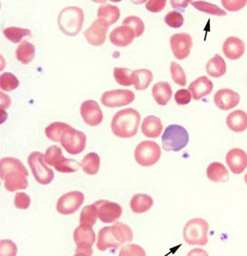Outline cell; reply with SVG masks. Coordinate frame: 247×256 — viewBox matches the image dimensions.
Listing matches in <instances>:
<instances>
[{"mask_svg": "<svg viewBox=\"0 0 247 256\" xmlns=\"http://www.w3.org/2000/svg\"><path fill=\"white\" fill-rule=\"evenodd\" d=\"M123 26H128L131 30H133L134 32L136 33V38L141 36L144 31V24L143 21L140 18L136 16H128L124 20Z\"/></svg>", "mask_w": 247, "mask_h": 256, "instance_id": "f35d334b", "label": "cell"}, {"mask_svg": "<svg viewBox=\"0 0 247 256\" xmlns=\"http://www.w3.org/2000/svg\"><path fill=\"white\" fill-rule=\"evenodd\" d=\"M226 164L234 174H240L247 168V154L240 148H234L226 154Z\"/></svg>", "mask_w": 247, "mask_h": 256, "instance_id": "ac0fdd59", "label": "cell"}, {"mask_svg": "<svg viewBox=\"0 0 247 256\" xmlns=\"http://www.w3.org/2000/svg\"><path fill=\"white\" fill-rule=\"evenodd\" d=\"M98 217V212L94 204L86 206L83 208L80 214V224L93 227L96 222Z\"/></svg>", "mask_w": 247, "mask_h": 256, "instance_id": "e575fe53", "label": "cell"}, {"mask_svg": "<svg viewBox=\"0 0 247 256\" xmlns=\"http://www.w3.org/2000/svg\"><path fill=\"white\" fill-rule=\"evenodd\" d=\"M0 176L10 192L25 190L28 186V172L23 162L14 158H4L0 161Z\"/></svg>", "mask_w": 247, "mask_h": 256, "instance_id": "6da1fadb", "label": "cell"}, {"mask_svg": "<svg viewBox=\"0 0 247 256\" xmlns=\"http://www.w3.org/2000/svg\"><path fill=\"white\" fill-rule=\"evenodd\" d=\"M152 94L156 102L160 106H166L172 98V88L168 82H158L152 89Z\"/></svg>", "mask_w": 247, "mask_h": 256, "instance_id": "d4e9b609", "label": "cell"}, {"mask_svg": "<svg viewBox=\"0 0 247 256\" xmlns=\"http://www.w3.org/2000/svg\"><path fill=\"white\" fill-rule=\"evenodd\" d=\"M222 4L226 10L231 12H236L242 10L247 4L246 0H238V1H230V0H222Z\"/></svg>", "mask_w": 247, "mask_h": 256, "instance_id": "7dc6e473", "label": "cell"}, {"mask_svg": "<svg viewBox=\"0 0 247 256\" xmlns=\"http://www.w3.org/2000/svg\"><path fill=\"white\" fill-rule=\"evenodd\" d=\"M192 96L189 90L179 89L174 94V100L179 106H186L191 102Z\"/></svg>", "mask_w": 247, "mask_h": 256, "instance_id": "bcb514c9", "label": "cell"}, {"mask_svg": "<svg viewBox=\"0 0 247 256\" xmlns=\"http://www.w3.org/2000/svg\"><path fill=\"white\" fill-rule=\"evenodd\" d=\"M3 33L6 38L12 43H20L24 38L30 36L31 31L30 30L18 28V26H10L3 30Z\"/></svg>", "mask_w": 247, "mask_h": 256, "instance_id": "836d02e7", "label": "cell"}, {"mask_svg": "<svg viewBox=\"0 0 247 256\" xmlns=\"http://www.w3.org/2000/svg\"><path fill=\"white\" fill-rule=\"evenodd\" d=\"M189 134L186 128L179 124H170L162 136V146L166 151L179 152L188 146Z\"/></svg>", "mask_w": 247, "mask_h": 256, "instance_id": "5b68a950", "label": "cell"}, {"mask_svg": "<svg viewBox=\"0 0 247 256\" xmlns=\"http://www.w3.org/2000/svg\"><path fill=\"white\" fill-rule=\"evenodd\" d=\"M100 221L104 224L116 222L123 214L122 207L116 202H109L108 200H99L93 204Z\"/></svg>", "mask_w": 247, "mask_h": 256, "instance_id": "4fadbf2b", "label": "cell"}, {"mask_svg": "<svg viewBox=\"0 0 247 256\" xmlns=\"http://www.w3.org/2000/svg\"><path fill=\"white\" fill-rule=\"evenodd\" d=\"M141 121L140 114L133 108L120 110L112 119L111 128L114 136L121 138L134 136L138 132Z\"/></svg>", "mask_w": 247, "mask_h": 256, "instance_id": "3957f363", "label": "cell"}, {"mask_svg": "<svg viewBox=\"0 0 247 256\" xmlns=\"http://www.w3.org/2000/svg\"><path fill=\"white\" fill-rule=\"evenodd\" d=\"M141 129L146 138H158L163 131V124L158 116H149L144 119Z\"/></svg>", "mask_w": 247, "mask_h": 256, "instance_id": "7402d4cb", "label": "cell"}, {"mask_svg": "<svg viewBox=\"0 0 247 256\" xmlns=\"http://www.w3.org/2000/svg\"><path fill=\"white\" fill-rule=\"evenodd\" d=\"M191 4L194 8H196L199 11L204 12V13H208L210 15L218 16H224L228 15V13L226 11L221 10L218 6L209 4L206 1H191Z\"/></svg>", "mask_w": 247, "mask_h": 256, "instance_id": "d590c367", "label": "cell"}, {"mask_svg": "<svg viewBox=\"0 0 247 256\" xmlns=\"http://www.w3.org/2000/svg\"><path fill=\"white\" fill-rule=\"evenodd\" d=\"M214 89V84L206 76H200L189 84L188 90L194 100H200L208 94H211Z\"/></svg>", "mask_w": 247, "mask_h": 256, "instance_id": "44dd1931", "label": "cell"}, {"mask_svg": "<svg viewBox=\"0 0 247 256\" xmlns=\"http://www.w3.org/2000/svg\"><path fill=\"white\" fill-rule=\"evenodd\" d=\"M70 128V124H68L62 123V122H54L46 126L44 133L46 138L54 141V142H60L62 136L64 134V132Z\"/></svg>", "mask_w": 247, "mask_h": 256, "instance_id": "1f68e13d", "label": "cell"}, {"mask_svg": "<svg viewBox=\"0 0 247 256\" xmlns=\"http://www.w3.org/2000/svg\"><path fill=\"white\" fill-rule=\"evenodd\" d=\"M114 76L116 81L121 86H129L134 84L133 72L128 68H116L114 70Z\"/></svg>", "mask_w": 247, "mask_h": 256, "instance_id": "8d00e7d4", "label": "cell"}, {"mask_svg": "<svg viewBox=\"0 0 247 256\" xmlns=\"http://www.w3.org/2000/svg\"><path fill=\"white\" fill-rule=\"evenodd\" d=\"M244 182H246V184H247V172L246 174V176H244Z\"/></svg>", "mask_w": 247, "mask_h": 256, "instance_id": "681fc988", "label": "cell"}, {"mask_svg": "<svg viewBox=\"0 0 247 256\" xmlns=\"http://www.w3.org/2000/svg\"><path fill=\"white\" fill-rule=\"evenodd\" d=\"M119 256H146V252L142 247L138 246L136 244H128L126 246L124 247L121 252H119Z\"/></svg>", "mask_w": 247, "mask_h": 256, "instance_id": "f6af8a7d", "label": "cell"}, {"mask_svg": "<svg viewBox=\"0 0 247 256\" xmlns=\"http://www.w3.org/2000/svg\"><path fill=\"white\" fill-rule=\"evenodd\" d=\"M81 166V164L78 162L74 159H68L64 158L63 162H60L56 166H54V169L58 172H63V174H70V172H76Z\"/></svg>", "mask_w": 247, "mask_h": 256, "instance_id": "60d3db41", "label": "cell"}, {"mask_svg": "<svg viewBox=\"0 0 247 256\" xmlns=\"http://www.w3.org/2000/svg\"><path fill=\"white\" fill-rule=\"evenodd\" d=\"M20 86V81L15 74L6 72L0 76V86L3 91L11 92L18 88Z\"/></svg>", "mask_w": 247, "mask_h": 256, "instance_id": "74e56055", "label": "cell"}, {"mask_svg": "<svg viewBox=\"0 0 247 256\" xmlns=\"http://www.w3.org/2000/svg\"><path fill=\"white\" fill-rule=\"evenodd\" d=\"M30 169L35 178L36 181L40 184H48L53 181L54 174L51 168L44 162V154L40 152H33L28 158Z\"/></svg>", "mask_w": 247, "mask_h": 256, "instance_id": "52a82bcc", "label": "cell"}, {"mask_svg": "<svg viewBox=\"0 0 247 256\" xmlns=\"http://www.w3.org/2000/svg\"><path fill=\"white\" fill-rule=\"evenodd\" d=\"M134 38L136 33L134 32V30L124 26L116 28L114 30H112L109 36V40L111 43L120 48L128 46L129 44H132Z\"/></svg>", "mask_w": 247, "mask_h": 256, "instance_id": "d6986e66", "label": "cell"}, {"mask_svg": "<svg viewBox=\"0 0 247 256\" xmlns=\"http://www.w3.org/2000/svg\"><path fill=\"white\" fill-rule=\"evenodd\" d=\"M16 246L10 240H2L0 242V254L1 256H16Z\"/></svg>", "mask_w": 247, "mask_h": 256, "instance_id": "ee69618b", "label": "cell"}, {"mask_svg": "<svg viewBox=\"0 0 247 256\" xmlns=\"http://www.w3.org/2000/svg\"><path fill=\"white\" fill-rule=\"evenodd\" d=\"M134 88L142 91L148 88L149 84L153 81V73L148 69H138L133 72Z\"/></svg>", "mask_w": 247, "mask_h": 256, "instance_id": "f546056e", "label": "cell"}, {"mask_svg": "<svg viewBox=\"0 0 247 256\" xmlns=\"http://www.w3.org/2000/svg\"><path fill=\"white\" fill-rule=\"evenodd\" d=\"M244 43L236 36H230L222 44V52L228 60H239L244 53Z\"/></svg>", "mask_w": 247, "mask_h": 256, "instance_id": "ffe728a7", "label": "cell"}, {"mask_svg": "<svg viewBox=\"0 0 247 256\" xmlns=\"http://www.w3.org/2000/svg\"><path fill=\"white\" fill-rule=\"evenodd\" d=\"M60 143L68 153L78 154L82 153L86 148V136L83 132L70 126L62 136Z\"/></svg>", "mask_w": 247, "mask_h": 256, "instance_id": "30bf717a", "label": "cell"}, {"mask_svg": "<svg viewBox=\"0 0 247 256\" xmlns=\"http://www.w3.org/2000/svg\"><path fill=\"white\" fill-rule=\"evenodd\" d=\"M108 26L103 20H96L84 32V38L89 44L94 46H99L104 44Z\"/></svg>", "mask_w": 247, "mask_h": 256, "instance_id": "9a60e30c", "label": "cell"}, {"mask_svg": "<svg viewBox=\"0 0 247 256\" xmlns=\"http://www.w3.org/2000/svg\"><path fill=\"white\" fill-rule=\"evenodd\" d=\"M36 54V48L34 44L28 41H23L18 46L16 51V58L21 64H28L34 60Z\"/></svg>", "mask_w": 247, "mask_h": 256, "instance_id": "83f0119b", "label": "cell"}, {"mask_svg": "<svg viewBox=\"0 0 247 256\" xmlns=\"http://www.w3.org/2000/svg\"><path fill=\"white\" fill-rule=\"evenodd\" d=\"M80 114L84 123L91 126H98L102 123L104 118L103 112L99 108L98 104L94 100L84 101V103L81 104Z\"/></svg>", "mask_w": 247, "mask_h": 256, "instance_id": "2e32d148", "label": "cell"}, {"mask_svg": "<svg viewBox=\"0 0 247 256\" xmlns=\"http://www.w3.org/2000/svg\"><path fill=\"white\" fill-rule=\"evenodd\" d=\"M170 70L174 82L178 86H184L186 84V76L181 66L176 62H172L170 66Z\"/></svg>", "mask_w": 247, "mask_h": 256, "instance_id": "ab89813d", "label": "cell"}, {"mask_svg": "<svg viewBox=\"0 0 247 256\" xmlns=\"http://www.w3.org/2000/svg\"><path fill=\"white\" fill-rule=\"evenodd\" d=\"M133 239L132 229L123 222H116L99 231L96 247L99 251L106 252L108 249H116Z\"/></svg>", "mask_w": 247, "mask_h": 256, "instance_id": "7a4b0ae2", "label": "cell"}, {"mask_svg": "<svg viewBox=\"0 0 247 256\" xmlns=\"http://www.w3.org/2000/svg\"><path fill=\"white\" fill-rule=\"evenodd\" d=\"M161 149L158 144L153 141H143L134 150V158L142 166H152L158 162L161 158Z\"/></svg>", "mask_w": 247, "mask_h": 256, "instance_id": "ba28073f", "label": "cell"}, {"mask_svg": "<svg viewBox=\"0 0 247 256\" xmlns=\"http://www.w3.org/2000/svg\"><path fill=\"white\" fill-rule=\"evenodd\" d=\"M84 11L78 6H68L61 12L58 18L60 30L66 36H76L80 34L84 23Z\"/></svg>", "mask_w": 247, "mask_h": 256, "instance_id": "277c9868", "label": "cell"}, {"mask_svg": "<svg viewBox=\"0 0 247 256\" xmlns=\"http://www.w3.org/2000/svg\"><path fill=\"white\" fill-rule=\"evenodd\" d=\"M31 199L26 192H16L15 199H14V204L18 209L26 210L30 206Z\"/></svg>", "mask_w": 247, "mask_h": 256, "instance_id": "7bdbcfd3", "label": "cell"}, {"mask_svg": "<svg viewBox=\"0 0 247 256\" xmlns=\"http://www.w3.org/2000/svg\"><path fill=\"white\" fill-rule=\"evenodd\" d=\"M206 174L209 180L214 182H228L229 172L226 166L221 162H214L209 164L206 170Z\"/></svg>", "mask_w": 247, "mask_h": 256, "instance_id": "484cf974", "label": "cell"}, {"mask_svg": "<svg viewBox=\"0 0 247 256\" xmlns=\"http://www.w3.org/2000/svg\"><path fill=\"white\" fill-rule=\"evenodd\" d=\"M84 200L83 192L80 191L66 192L60 197L56 202V211L61 214L70 216L80 209Z\"/></svg>", "mask_w": 247, "mask_h": 256, "instance_id": "8fae6325", "label": "cell"}, {"mask_svg": "<svg viewBox=\"0 0 247 256\" xmlns=\"http://www.w3.org/2000/svg\"><path fill=\"white\" fill-rule=\"evenodd\" d=\"M166 4V0H149L146 2V10L152 13H158L164 8Z\"/></svg>", "mask_w": 247, "mask_h": 256, "instance_id": "c3c4849f", "label": "cell"}, {"mask_svg": "<svg viewBox=\"0 0 247 256\" xmlns=\"http://www.w3.org/2000/svg\"><path fill=\"white\" fill-rule=\"evenodd\" d=\"M226 124L230 130L241 133L247 129V114L242 110H236L228 114Z\"/></svg>", "mask_w": 247, "mask_h": 256, "instance_id": "603a6c76", "label": "cell"}, {"mask_svg": "<svg viewBox=\"0 0 247 256\" xmlns=\"http://www.w3.org/2000/svg\"><path fill=\"white\" fill-rule=\"evenodd\" d=\"M134 100V94L130 90L116 89L104 92L101 96V102L106 108H121L132 103Z\"/></svg>", "mask_w": 247, "mask_h": 256, "instance_id": "7c38bea8", "label": "cell"}, {"mask_svg": "<svg viewBox=\"0 0 247 256\" xmlns=\"http://www.w3.org/2000/svg\"><path fill=\"white\" fill-rule=\"evenodd\" d=\"M208 229L209 224L206 220L201 218L192 219L184 227V239L190 246H204L208 244Z\"/></svg>", "mask_w": 247, "mask_h": 256, "instance_id": "8992f818", "label": "cell"}, {"mask_svg": "<svg viewBox=\"0 0 247 256\" xmlns=\"http://www.w3.org/2000/svg\"><path fill=\"white\" fill-rule=\"evenodd\" d=\"M98 20H103L108 26L114 24L120 18V10L116 6L102 5L99 6L98 11Z\"/></svg>", "mask_w": 247, "mask_h": 256, "instance_id": "4316f807", "label": "cell"}, {"mask_svg": "<svg viewBox=\"0 0 247 256\" xmlns=\"http://www.w3.org/2000/svg\"><path fill=\"white\" fill-rule=\"evenodd\" d=\"M214 100L218 108L228 111L238 106L240 103V96L231 89L222 88L216 93Z\"/></svg>", "mask_w": 247, "mask_h": 256, "instance_id": "e0dca14e", "label": "cell"}, {"mask_svg": "<svg viewBox=\"0 0 247 256\" xmlns=\"http://www.w3.org/2000/svg\"><path fill=\"white\" fill-rule=\"evenodd\" d=\"M153 204V198L146 194H134L130 201V208L134 214L148 212L152 208Z\"/></svg>", "mask_w": 247, "mask_h": 256, "instance_id": "cb8c5ba5", "label": "cell"}, {"mask_svg": "<svg viewBox=\"0 0 247 256\" xmlns=\"http://www.w3.org/2000/svg\"><path fill=\"white\" fill-rule=\"evenodd\" d=\"M170 46L174 56L179 60L186 58L193 46L192 36L186 33L174 34L170 38Z\"/></svg>", "mask_w": 247, "mask_h": 256, "instance_id": "5bb4252c", "label": "cell"}, {"mask_svg": "<svg viewBox=\"0 0 247 256\" xmlns=\"http://www.w3.org/2000/svg\"><path fill=\"white\" fill-rule=\"evenodd\" d=\"M66 158L63 156L62 149L58 146H51L46 149L44 154V162L50 166H56L60 162H63Z\"/></svg>", "mask_w": 247, "mask_h": 256, "instance_id": "d6a6232c", "label": "cell"}, {"mask_svg": "<svg viewBox=\"0 0 247 256\" xmlns=\"http://www.w3.org/2000/svg\"><path fill=\"white\" fill-rule=\"evenodd\" d=\"M81 168L88 176L96 174L100 168V158L98 154L96 153H89L84 156L81 162Z\"/></svg>", "mask_w": 247, "mask_h": 256, "instance_id": "4dcf8cb0", "label": "cell"}, {"mask_svg": "<svg viewBox=\"0 0 247 256\" xmlns=\"http://www.w3.org/2000/svg\"><path fill=\"white\" fill-rule=\"evenodd\" d=\"M73 237L76 244V256H92V246L96 241V234L92 227L80 224L74 230Z\"/></svg>", "mask_w": 247, "mask_h": 256, "instance_id": "9c48e42d", "label": "cell"}, {"mask_svg": "<svg viewBox=\"0 0 247 256\" xmlns=\"http://www.w3.org/2000/svg\"><path fill=\"white\" fill-rule=\"evenodd\" d=\"M164 22L170 28H179L184 25V16L178 12L172 11L164 16Z\"/></svg>", "mask_w": 247, "mask_h": 256, "instance_id": "b9f144b4", "label": "cell"}, {"mask_svg": "<svg viewBox=\"0 0 247 256\" xmlns=\"http://www.w3.org/2000/svg\"><path fill=\"white\" fill-rule=\"evenodd\" d=\"M206 69L210 76L218 78L226 74V64L221 56L216 54L212 58L208 61Z\"/></svg>", "mask_w": 247, "mask_h": 256, "instance_id": "f1b7e54d", "label": "cell"}]
</instances>
